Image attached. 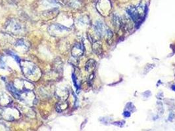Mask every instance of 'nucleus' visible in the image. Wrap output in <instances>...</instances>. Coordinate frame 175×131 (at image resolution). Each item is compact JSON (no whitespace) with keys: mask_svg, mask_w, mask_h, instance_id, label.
<instances>
[{"mask_svg":"<svg viewBox=\"0 0 175 131\" xmlns=\"http://www.w3.org/2000/svg\"><path fill=\"white\" fill-rule=\"evenodd\" d=\"M128 14L132 19L133 21H134L135 22H140V20L142 19V17L143 16V13H144V8L142 7H131L127 9Z\"/></svg>","mask_w":175,"mask_h":131,"instance_id":"1","label":"nucleus"},{"mask_svg":"<svg viewBox=\"0 0 175 131\" xmlns=\"http://www.w3.org/2000/svg\"><path fill=\"white\" fill-rule=\"evenodd\" d=\"M124 115L126 117H130V112L129 111H124Z\"/></svg>","mask_w":175,"mask_h":131,"instance_id":"13","label":"nucleus"},{"mask_svg":"<svg viewBox=\"0 0 175 131\" xmlns=\"http://www.w3.org/2000/svg\"><path fill=\"white\" fill-rule=\"evenodd\" d=\"M26 65H22V71L25 72L26 75H32L34 74V73L36 71V67L34 65H33L32 63L29 62H25Z\"/></svg>","mask_w":175,"mask_h":131,"instance_id":"2","label":"nucleus"},{"mask_svg":"<svg viewBox=\"0 0 175 131\" xmlns=\"http://www.w3.org/2000/svg\"><path fill=\"white\" fill-rule=\"evenodd\" d=\"M65 3H67L69 6H70L74 8H77L79 7L80 3L78 0H65Z\"/></svg>","mask_w":175,"mask_h":131,"instance_id":"8","label":"nucleus"},{"mask_svg":"<svg viewBox=\"0 0 175 131\" xmlns=\"http://www.w3.org/2000/svg\"><path fill=\"white\" fill-rule=\"evenodd\" d=\"M10 27H11V30L17 32V31H20L22 30V26L20 25L19 23H17L16 22H14L13 23L10 24Z\"/></svg>","mask_w":175,"mask_h":131,"instance_id":"7","label":"nucleus"},{"mask_svg":"<svg viewBox=\"0 0 175 131\" xmlns=\"http://www.w3.org/2000/svg\"><path fill=\"white\" fill-rule=\"evenodd\" d=\"M16 45L22 47V46H26V44H25L24 41L22 40V39H19V40L17 41V43H16Z\"/></svg>","mask_w":175,"mask_h":131,"instance_id":"10","label":"nucleus"},{"mask_svg":"<svg viewBox=\"0 0 175 131\" xmlns=\"http://www.w3.org/2000/svg\"><path fill=\"white\" fill-rule=\"evenodd\" d=\"M84 52V48L82 44L77 43L74 45L72 49V56L75 58L80 57L82 56Z\"/></svg>","mask_w":175,"mask_h":131,"instance_id":"3","label":"nucleus"},{"mask_svg":"<svg viewBox=\"0 0 175 131\" xmlns=\"http://www.w3.org/2000/svg\"><path fill=\"white\" fill-rule=\"evenodd\" d=\"M7 53H8L10 56H11L12 57H13V59H15V60L18 62L19 63V64H20V58L17 56V55L16 54H15L14 52H13L11 51H7Z\"/></svg>","mask_w":175,"mask_h":131,"instance_id":"9","label":"nucleus"},{"mask_svg":"<svg viewBox=\"0 0 175 131\" xmlns=\"http://www.w3.org/2000/svg\"><path fill=\"white\" fill-rule=\"evenodd\" d=\"M96 67V62L94 60H89L86 62L85 69L87 72H92Z\"/></svg>","mask_w":175,"mask_h":131,"instance_id":"4","label":"nucleus"},{"mask_svg":"<svg viewBox=\"0 0 175 131\" xmlns=\"http://www.w3.org/2000/svg\"><path fill=\"white\" fill-rule=\"evenodd\" d=\"M0 68H2V69H5V68H6V64H5V62L2 60L1 59H0Z\"/></svg>","mask_w":175,"mask_h":131,"instance_id":"11","label":"nucleus"},{"mask_svg":"<svg viewBox=\"0 0 175 131\" xmlns=\"http://www.w3.org/2000/svg\"><path fill=\"white\" fill-rule=\"evenodd\" d=\"M7 88H8L9 91L11 92L13 95L15 97H16L17 98H20V93L17 90V88H15V86L12 85V84H9V85H7Z\"/></svg>","mask_w":175,"mask_h":131,"instance_id":"6","label":"nucleus"},{"mask_svg":"<svg viewBox=\"0 0 175 131\" xmlns=\"http://www.w3.org/2000/svg\"><path fill=\"white\" fill-rule=\"evenodd\" d=\"M72 80H73V82H74V84L75 86L78 88V85H77V78H76V76L74 74V73H73V74H72Z\"/></svg>","mask_w":175,"mask_h":131,"instance_id":"12","label":"nucleus"},{"mask_svg":"<svg viewBox=\"0 0 175 131\" xmlns=\"http://www.w3.org/2000/svg\"><path fill=\"white\" fill-rule=\"evenodd\" d=\"M172 90H173L174 91H175V85H173L172 86Z\"/></svg>","mask_w":175,"mask_h":131,"instance_id":"14","label":"nucleus"},{"mask_svg":"<svg viewBox=\"0 0 175 131\" xmlns=\"http://www.w3.org/2000/svg\"><path fill=\"white\" fill-rule=\"evenodd\" d=\"M93 51L95 52L96 54L100 55L102 52V46H101V43L100 42H95L92 45Z\"/></svg>","mask_w":175,"mask_h":131,"instance_id":"5","label":"nucleus"}]
</instances>
